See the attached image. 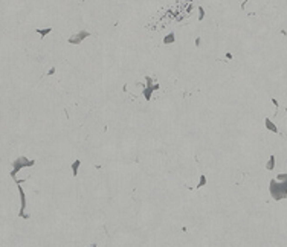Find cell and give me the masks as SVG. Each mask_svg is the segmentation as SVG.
I'll use <instances>...</instances> for the list:
<instances>
[{
  "mask_svg": "<svg viewBox=\"0 0 287 247\" xmlns=\"http://www.w3.org/2000/svg\"><path fill=\"white\" fill-rule=\"evenodd\" d=\"M154 90H159V84H154V85H145V87H144L142 95H144V98L147 99V101H150V99H151V93L154 92Z\"/></svg>",
  "mask_w": 287,
  "mask_h": 247,
  "instance_id": "cell-5",
  "label": "cell"
},
{
  "mask_svg": "<svg viewBox=\"0 0 287 247\" xmlns=\"http://www.w3.org/2000/svg\"><path fill=\"white\" fill-rule=\"evenodd\" d=\"M89 37H90V32L81 31V32H76V34L70 35V37L67 38V41H69V44H79L81 41H84V40L89 38Z\"/></svg>",
  "mask_w": 287,
  "mask_h": 247,
  "instance_id": "cell-3",
  "label": "cell"
},
{
  "mask_svg": "<svg viewBox=\"0 0 287 247\" xmlns=\"http://www.w3.org/2000/svg\"><path fill=\"white\" fill-rule=\"evenodd\" d=\"M35 165V160H29L26 156H20V157H17L14 162H12V169H11V177L12 178H15V176H17V172L20 171V169H23V168H28V166H34ZM17 180V178H15Z\"/></svg>",
  "mask_w": 287,
  "mask_h": 247,
  "instance_id": "cell-2",
  "label": "cell"
},
{
  "mask_svg": "<svg viewBox=\"0 0 287 247\" xmlns=\"http://www.w3.org/2000/svg\"><path fill=\"white\" fill-rule=\"evenodd\" d=\"M79 166H81V160H75L72 165H70V169H72V176L73 177H76L78 176V169H79Z\"/></svg>",
  "mask_w": 287,
  "mask_h": 247,
  "instance_id": "cell-7",
  "label": "cell"
},
{
  "mask_svg": "<svg viewBox=\"0 0 287 247\" xmlns=\"http://www.w3.org/2000/svg\"><path fill=\"white\" fill-rule=\"evenodd\" d=\"M272 104H275V105L278 107V101H276V99H275V98H272Z\"/></svg>",
  "mask_w": 287,
  "mask_h": 247,
  "instance_id": "cell-17",
  "label": "cell"
},
{
  "mask_svg": "<svg viewBox=\"0 0 287 247\" xmlns=\"http://www.w3.org/2000/svg\"><path fill=\"white\" fill-rule=\"evenodd\" d=\"M278 182H283V183H287V174H278L276 177H275Z\"/></svg>",
  "mask_w": 287,
  "mask_h": 247,
  "instance_id": "cell-12",
  "label": "cell"
},
{
  "mask_svg": "<svg viewBox=\"0 0 287 247\" xmlns=\"http://www.w3.org/2000/svg\"><path fill=\"white\" fill-rule=\"evenodd\" d=\"M54 73H55V67H51L49 72H48V75H54Z\"/></svg>",
  "mask_w": 287,
  "mask_h": 247,
  "instance_id": "cell-15",
  "label": "cell"
},
{
  "mask_svg": "<svg viewBox=\"0 0 287 247\" xmlns=\"http://www.w3.org/2000/svg\"><path fill=\"white\" fill-rule=\"evenodd\" d=\"M264 125H266V130H269V131H272V133H278V127L273 124L269 118L264 119Z\"/></svg>",
  "mask_w": 287,
  "mask_h": 247,
  "instance_id": "cell-6",
  "label": "cell"
},
{
  "mask_svg": "<svg viewBox=\"0 0 287 247\" xmlns=\"http://www.w3.org/2000/svg\"><path fill=\"white\" fill-rule=\"evenodd\" d=\"M286 113H287V108H286Z\"/></svg>",
  "mask_w": 287,
  "mask_h": 247,
  "instance_id": "cell-19",
  "label": "cell"
},
{
  "mask_svg": "<svg viewBox=\"0 0 287 247\" xmlns=\"http://www.w3.org/2000/svg\"><path fill=\"white\" fill-rule=\"evenodd\" d=\"M87 247H96V243H92V244H89Z\"/></svg>",
  "mask_w": 287,
  "mask_h": 247,
  "instance_id": "cell-18",
  "label": "cell"
},
{
  "mask_svg": "<svg viewBox=\"0 0 287 247\" xmlns=\"http://www.w3.org/2000/svg\"><path fill=\"white\" fill-rule=\"evenodd\" d=\"M199 20H203V17H205V8L203 6H199Z\"/></svg>",
  "mask_w": 287,
  "mask_h": 247,
  "instance_id": "cell-13",
  "label": "cell"
},
{
  "mask_svg": "<svg viewBox=\"0 0 287 247\" xmlns=\"http://www.w3.org/2000/svg\"><path fill=\"white\" fill-rule=\"evenodd\" d=\"M35 32H38V34H40V37H46V35H48L49 34V32H52V29L51 28H46V29H38V28H35Z\"/></svg>",
  "mask_w": 287,
  "mask_h": 247,
  "instance_id": "cell-10",
  "label": "cell"
},
{
  "mask_svg": "<svg viewBox=\"0 0 287 247\" xmlns=\"http://www.w3.org/2000/svg\"><path fill=\"white\" fill-rule=\"evenodd\" d=\"M205 185H206V177H205V176H200V180H199V183H197L196 188L200 189V188H203Z\"/></svg>",
  "mask_w": 287,
  "mask_h": 247,
  "instance_id": "cell-11",
  "label": "cell"
},
{
  "mask_svg": "<svg viewBox=\"0 0 287 247\" xmlns=\"http://www.w3.org/2000/svg\"><path fill=\"white\" fill-rule=\"evenodd\" d=\"M200 43H202V38H200V37H197V38H196V46H197V48L200 46Z\"/></svg>",
  "mask_w": 287,
  "mask_h": 247,
  "instance_id": "cell-14",
  "label": "cell"
},
{
  "mask_svg": "<svg viewBox=\"0 0 287 247\" xmlns=\"http://www.w3.org/2000/svg\"><path fill=\"white\" fill-rule=\"evenodd\" d=\"M273 168H275V156L270 154V156H269V160L266 162V169H267V171H272Z\"/></svg>",
  "mask_w": 287,
  "mask_h": 247,
  "instance_id": "cell-9",
  "label": "cell"
},
{
  "mask_svg": "<svg viewBox=\"0 0 287 247\" xmlns=\"http://www.w3.org/2000/svg\"><path fill=\"white\" fill-rule=\"evenodd\" d=\"M18 194H20V202H22V208H20V212H18V217H23L28 220L29 218V213H26V195H25V191L22 189V186H18Z\"/></svg>",
  "mask_w": 287,
  "mask_h": 247,
  "instance_id": "cell-4",
  "label": "cell"
},
{
  "mask_svg": "<svg viewBox=\"0 0 287 247\" xmlns=\"http://www.w3.org/2000/svg\"><path fill=\"white\" fill-rule=\"evenodd\" d=\"M176 41V35L174 32H168V35L163 37V44H173Z\"/></svg>",
  "mask_w": 287,
  "mask_h": 247,
  "instance_id": "cell-8",
  "label": "cell"
},
{
  "mask_svg": "<svg viewBox=\"0 0 287 247\" xmlns=\"http://www.w3.org/2000/svg\"><path fill=\"white\" fill-rule=\"evenodd\" d=\"M269 191H270V195L273 200H279L283 198H287V183H283V182H278L276 178H272L270 183H269Z\"/></svg>",
  "mask_w": 287,
  "mask_h": 247,
  "instance_id": "cell-1",
  "label": "cell"
},
{
  "mask_svg": "<svg viewBox=\"0 0 287 247\" xmlns=\"http://www.w3.org/2000/svg\"><path fill=\"white\" fill-rule=\"evenodd\" d=\"M226 58L231 59V58H232V53H231V52H226Z\"/></svg>",
  "mask_w": 287,
  "mask_h": 247,
  "instance_id": "cell-16",
  "label": "cell"
}]
</instances>
